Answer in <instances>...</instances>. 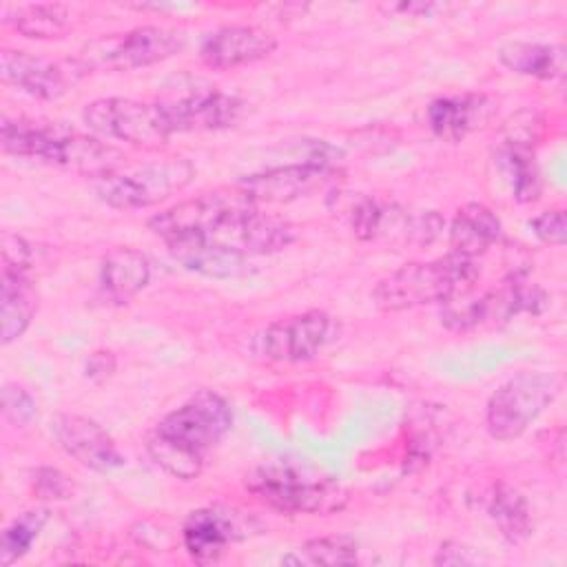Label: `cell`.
I'll list each match as a JSON object with an SVG mask.
<instances>
[{"instance_id": "1", "label": "cell", "mask_w": 567, "mask_h": 567, "mask_svg": "<svg viewBox=\"0 0 567 567\" xmlns=\"http://www.w3.org/2000/svg\"><path fill=\"white\" fill-rule=\"evenodd\" d=\"M230 427V403L219 392L204 388L155 425L146 450L166 474L190 481L202 474L208 450H213Z\"/></svg>"}, {"instance_id": "2", "label": "cell", "mask_w": 567, "mask_h": 567, "mask_svg": "<svg viewBox=\"0 0 567 567\" xmlns=\"http://www.w3.org/2000/svg\"><path fill=\"white\" fill-rule=\"evenodd\" d=\"M0 142L4 153L69 168L89 177L113 173L124 162L115 146L55 122L2 117Z\"/></svg>"}, {"instance_id": "3", "label": "cell", "mask_w": 567, "mask_h": 567, "mask_svg": "<svg viewBox=\"0 0 567 567\" xmlns=\"http://www.w3.org/2000/svg\"><path fill=\"white\" fill-rule=\"evenodd\" d=\"M478 279V266L456 252L430 261H410L383 277L374 290L372 301L385 312L412 310L427 303H447L467 295Z\"/></svg>"}, {"instance_id": "4", "label": "cell", "mask_w": 567, "mask_h": 567, "mask_svg": "<svg viewBox=\"0 0 567 567\" xmlns=\"http://www.w3.org/2000/svg\"><path fill=\"white\" fill-rule=\"evenodd\" d=\"M246 487L268 507L281 514L328 516L341 512L348 489L326 476H312L288 463H268L246 476Z\"/></svg>"}, {"instance_id": "5", "label": "cell", "mask_w": 567, "mask_h": 567, "mask_svg": "<svg viewBox=\"0 0 567 567\" xmlns=\"http://www.w3.org/2000/svg\"><path fill=\"white\" fill-rule=\"evenodd\" d=\"M563 381L554 372L525 370L501 383L485 410V427L496 441L518 439L560 394Z\"/></svg>"}, {"instance_id": "6", "label": "cell", "mask_w": 567, "mask_h": 567, "mask_svg": "<svg viewBox=\"0 0 567 567\" xmlns=\"http://www.w3.org/2000/svg\"><path fill=\"white\" fill-rule=\"evenodd\" d=\"M182 47L184 38L179 31L144 24L86 42L78 55L75 66L80 71L102 73L133 71L164 62L173 58Z\"/></svg>"}, {"instance_id": "7", "label": "cell", "mask_w": 567, "mask_h": 567, "mask_svg": "<svg viewBox=\"0 0 567 567\" xmlns=\"http://www.w3.org/2000/svg\"><path fill=\"white\" fill-rule=\"evenodd\" d=\"M195 177V168L184 157H168L133 171H113L95 177L93 190L111 208L137 210L155 206L182 193Z\"/></svg>"}, {"instance_id": "8", "label": "cell", "mask_w": 567, "mask_h": 567, "mask_svg": "<svg viewBox=\"0 0 567 567\" xmlns=\"http://www.w3.org/2000/svg\"><path fill=\"white\" fill-rule=\"evenodd\" d=\"M86 126L106 140L126 142L142 148H157L168 142L173 128L159 102L133 97H100L84 106Z\"/></svg>"}, {"instance_id": "9", "label": "cell", "mask_w": 567, "mask_h": 567, "mask_svg": "<svg viewBox=\"0 0 567 567\" xmlns=\"http://www.w3.org/2000/svg\"><path fill=\"white\" fill-rule=\"evenodd\" d=\"M257 206L239 186L199 193L177 202L148 219V228L164 241L184 237H208L239 213Z\"/></svg>"}, {"instance_id": "10", "label": "cell", "mask_w": 567, "mask_h": 567, "mask_svg": "<svg viewBox=\"0 0 567 567\" xmlns=\"http://www.w3.org/2000/svg\"><path fill=\"white\" fill-rule=\"evenodd\" d=\"M337 337V321L323 310H306L272 321L259 334V352L275 363L315 359Z\"/></svg>"}, {"instance_id": "11", "label": "cell", "mask_w": 567, "mask_h": 567, "mask_svg": "<svg viewBox=\"0 0 567 567\" xmlns=\"http://www.w3.org/2000/svg\"><path fill=\"white\" fill-rule=\"evenodd\" d=\"M337 179V168L323 157L284 164L246 175L237 186L257 204H288L328 188Z\"/></svg>"}, {"instance_id": "12", "label": "cell", "mask_w": 567, "mask_h": 567, "mask_svg": "<svg viewBox=\"0 0 567 567\" xmlns=\"http://www.w3.org/2000/svg\"><path fill=\"white\" fill-rule=\"evenodd\" d=\"M173 133L184 131H217L241 120L246 102L237 95L204 86L179 97L159 102Z\"/></svg>"}, {"instance_id": "13", "label": "cell", "mask_w": 567, "mask_h": 567, "mask_svg": "<svg viewBox=\"0 0 567 567\" xmlns=\"http://www.w3.org/2000/svg\"><path fill=\"white\" fill-rule=\"evenodd\" d=\"M295 237V226L288 219L261 213L259 206H252L226 221L206 239H213L244 257H252L279 252L288 248Z\"/></svg>"}, {"instance_id": "14", "label": "cell", "mask_w": 567, "mask_h": 567, "mask_svg": "<svg viewBox=\"0 0 567 567\" xmlns=\"http://www.w3.org/2000/svg\"><path fill=\"white\" fill-rule=\"evenodd\" d=\"M51 432L71 458L93 472H111L124 465V454L93 419L62 412L51 421Z\"/></svg>"}, {"instance_id": "15", "label": "cell", "mask_w": 567, "mask_h": 567, "mask_svg": "<svg viewBox=\"0 0 567 567\" xmlns=\"http://www.w3.org/2000/svg\"><path fill=\"white\" fill-rule=\"evenodd\" d=\"M277 40L252 24H228L210 31L199 44V58L210 69H237L268 58Z\"/></svg>"}, {"instance_id": "16", "label": "cell", "mask_w": 567, "mask_h": 567, "mask_svg": "<svg viewBox=\"0 0 567 567\" xmlns=\"http://www.w3.org/2000/svg\"><path fill=\"white\" fill-rule=\"evenodd\" d=\"M241 525L237 516L219 507H199L188 514L182 525V543L190 560L210 565L221 558L226 547L239 540Z\"/></svg>"}, {"instance_id": "17", "label": "cell", "mask_w": 567, "mask_h": 567, "mask_svg": "<svg viewBox=\"0 0 567 567\" xmlns=\"http://www.w3.org/2000/svg\"><path fill=\"white\" fill-rule=\"evenodd\" d=\"M494 111V104L483 93L443 95L430 102L427 124L430 131L450 144L465 140L472 131L481 128Z\"/></svg>"}, {"instance_id": "18", "label": "cell", "mask_w": 567, "mask_h": 567, "mask_svg": "<svg viewBox=\"0 0 567 567\" xmlns=\"http://www.w3.org/2000/svg\"><path fill=\"white\" fill-rule=\"evenodd\" d=\"M0 78L38 100H55L69 84V75L58 62L13 49H4L0 55Z\"/></svg>"}, {"instance_id": "19", "label": "cell", "mask_w": 567, "mask_h": 567, "mask_svg": "<svg viewBox=\"0 0 567 567\" xmlns=\"http://www.w3.org/2000/svg\"><path fill=\"white\" fill-rule=\"evenodd\" d=\"M171 257L182 264L186 270L215 277V279H228L244 272L248 257L213 241L206 237H184L173 239L166 244Z\"/></svg>"}, {"instance_id": "20", "label": "cell", "mask_w": 567, "mask_h": 567, "mask_svg": "<svg viewBox=\"0 0 567 567\" xmlns=\"http://www.w3.org/2000/svg\"><path fill=\"white\" fill-rule=\"evenodd\" d=\"M151 281V261L137 248H113L100 261L102 292L117 303H126Z\"/></svg>"}, {"instance_id": "21", "label": "cell", "mask_w": 567, "mask_h": 567, "mask_svg": "<svg viewBox=\"0 0 567 567\" xmlns=\"http://www.w3.org/2000/svg\"><path fill=\"white\" fill-rule=\"evenodd\" d=\"M501 219L489 206L470 202L456 210L450 224V252L476 259L501 239Z\"/></svg>"}, {"instance_id": "22", "label": "cell", "mask_w": 567, "mask_h": 567, "mask_svg": "<svg viewBox=\"0 0 567 567\" xmlns=\"http://www.w3.org/2000/svg\"><path fill=\"white\" fill-rule=\"evenodd\" d=\"M38 312V292L27 275L11 266H2L0 277V319L2 343L9 346L20 339Z\"/></svg>"}, {"instance_id": "23", "label": "cell", "mask_w": 567, "mask_h": 567, "mask_svg": "<svg viewBox=\"0 0 567 567\" xmlns=\"http://www.w3.org/2000/svg\"><path fill=\"white\" fill-rule=\"evenodd\" d=\"M496 166L503 173L512 197L520 204L536 202L540 195V171L534 159V151L529 146V140L520 137H507L496 155Z\"/></svg>"}, {"instance_id": "24", "label": "cell", "mask_w": 567, "mask_h": 567, "mask_svg": "<svg viewBox=\"0 0 567 567\" xmlns=\"http://www.w3.org/2000/svg\"><path fill=\"white\" fill-rule=\"evenodd\" d=\"M498 62L525 78L556 80L565 71V49L558 44L516 40L498 49Z\"/></svg>"}, {"instance_id": "25", "label": "cell", "mask_w": 567, "mask_h": 567, "mask_svg": "<svg viewBox=\"0 0 567 567\" xmlns=\"http://www.w3.org/2000/svg\"><path fill=\"white\" fill-rule=\"evenodd\" d=\"M410 217L412 213L401 208L394 202L365 197L352 208L350 224H352V233L363 241H372L381 237H401L403 241H408Z\"/></svg>"}, {"instance_id": "26", "label": "cell", "mask_w": 567, "mask_h": 567, "mask_svg": "<svg viewBox=\"0 0 567 567\" xmlns=\"http://www.w3.org/2000/svg\"><path fill=\"white\" fill-rule=\"evenodd\" d=\"M487 514L507 543H523L534 529L527 498L507 483L494 485L487 501Z\"/></svg>"}, {"instance_id": "27", "label": "cell", "mask_w": 567, "mask_h": 567, "mask_svg": "<svg viewBox=\"0 0 567 567\" xmlns=\"http://www.w3.org/2000/svg\"><path fill=\"white\" fill-rule=\"evenodd\" d=\"M18 33L35 40L62 38L71 24V13L64 4H24L13 11V18H7Z\"/></svg>"}, {"instance_id": "28", "label": "cell", "mask_w": 567, "mask_h": 567, "mask_svg": "<svg viewBox=\"0 0 567 567\" xmlns=\"http://www.w3.org/2000/svg\"><path fill=\"white\" fill-rule=\"evenodd\" d=\"M49 523V509L38 507L18 514L2 532L0 538V563L4 567L20 560L33 545V540L40 536L44 525Z\"/></svg>"}, {"instance_id": "29", "label": "cell", "mask_w": 567, "mask_h": 567, "mask_svg": "<svg viewBox=\"0 0 567 567\" xmlns=\"http://www.w3.org/2000/svg\"><path fill=\"white\" fill-rule=\"evenodd\" d=\"M303 556L306 563L312 565H352L359 556V545L352 536L334 534V536H321L310 538L303 543Z\"/></svg>"}, {"instance_id": "30", "label": "cell", "mask_w": 567, "mask_h": 567, "mask_svg": "<svg viewBox=\"0 0 567 567\" xmlns=\"http://www.w3.org/2000/svg\"><path fill=\"white\" fill-rule=\"evenodd\" d=\"M2 414L9 423L24 427L38 416V408L33 396L22 385L7 381L2 385Z\"/></svg>"}, {"instance_id": "31", "label": "cell", "mask_w": 567, "mask_h": 567, "mask_svg": "<svg viewBox=\"0 0 567 567\" xmlns=\"http://www.w3.org/2000/svg\"><path fill=\"white\" fill-rule=\"evenodd\" d=\"M534 235L549 246H563L567 237V219L563 208H549L543 210L538 217L532 219Z\"/></svg>"}, {"instance_id": "32", "label": "cell", "mask_w": 567, "mask_h": 567, "mask_svg": "<svg viewBox=\"0 0 567 567\" xmlns=\"http://www.w3.org/2000/svg\"><path fill=\"white\" fill-rule=\"evenodd\" d=\"M73 492V483L69 476L55 467H40L35 472V494L42 498H69Z\"/></svg>"}, {"instance_id": "33", "label": "cell", "mask_w": 567, "mask_h": 567, "mask_svg": "<svg viewBox=\"0 0 567 567\" xmlns=\"http://www.w3.org/2000/svg\"><path fill=\"white\" fill-rule=\"evenodd\" d=\"M31 261H33L31 244L27 239H22L20 235L4 233L2 235V266H11V268L29 272Z\"/></svg>"}, {"instance_id": "34", "label": "cell", "mask_w": 567, "mask_h": 567, "mask_svg": "<svg viewBox=\"0 0 567 567\" xmlns=\"http://www.w3.org/2000/svg\"><path fill=\"white\" fill-rule=\"evenodd\" d=\"M436 565H474L478 563V556L472 554L470 547L461 543H443L439 554L434 556Z\"/></svg>"}, {"instance_id": "35", "label": "cell", "mask_w": 567, "mask_h": 567, "mask_svg": "<svg viewBox=\"0 0 567 567\" xmlns=\"http://www.w3.org/2000/svg\"><path fill=\"white\" fill-rule=\"evenodd\" d=\"M115 372V357L113 352H106V350H100V352H93L89 359H86V377L93 379V381H104L106 377H111Z\"/></svg>"}, {"instance_id": "36", "label": "cell", "mask_w": 567, "mask_h": 567, "mask_svg": "<svg viewBox=\"0 0 567 567\" xmlns=\"http://www.w3.org/2000/svg\"><path fill=\"white\" fill-rule=\"evenodd\" d=\"M432 9H436V4L432 2H401V4H392L390 11H403L408 16H416V13H430Z\"/></svg>"}]
</instances>
